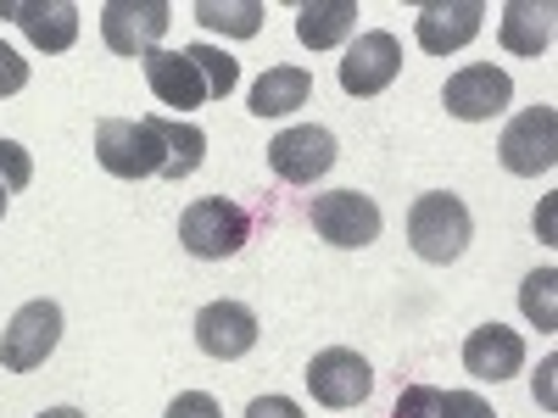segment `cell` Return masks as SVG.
I'll list each match as a JSON object with an SVG mask.
<instances>
[{
    "mask_svg": "<svg viewBox=\"0 0 558 418\" xmlns=\"http://www.w3.org/2000/svg\"><path fill=\"white\" fill-rule=\"evenodd\" d=\"M7 201H12V190H7V184H0V218H7Z\"/></svg>",
    "mask_w": 558,
    "mask_h": 418,
    "instance_id": "obj_31",
    "label": "cell"
},
{
    "mask_svg": "<svg viewBox=\"0 0 558 418\" xmlns=\"http://www.w3.org/2000/svg\"><path fill=\"white\" fill-rule=\"evenodd\" d=\"M28 179H34V162H28V151L17 146V139H0V184H7V190H23Z\"/></svg>",
    "mask_w": 558,
    "mask_h": 418,
    "instance_id": "obj_25",
    "label": "cell"
},
{
    "mask_svg": "<svg viewBox=\"0 0 558 418\" xmlns=\"http://www.w3.org/2000/svg\"><path fill=\"white\" fill-rule=\"evenodd\" d=\"M196 346L218 362H235L257 346V312L246 302H207L196 312Z\"/></svg>",
    "mask_w": 558,
    "mask_h": 418,
    "instance_id": "obj_12",
    "label": "cell"
},
{
    "mask_svg": "<svg viewBox=\"0 0 558 418\" xmlns=\"http://www.w3.org/2000/svg\"><path fill=\"white\" fill-rule=\"evenodd\" d=\"M497 39H502V51H514V57H542L547 45H553V7L542 0H508L502 17H497Z\"/></svg>",
    "mask_w": 558,
    "mask_h": 418,
    "instance_id": "obj_17",
    "label": "cell"
},
{
    "mask_svg": "<svg viewBox=\"0 0 558 418\" xmlns=\"http://www.w3.org/2000/svg\"><path fill=\"white\" fill-rule=\"evenodd\" d=\"M157 123V139H162V179H191L202 162H207V134L184 118H151Z\"/></svg>",
    "mask_w": 558,
    "mask_h": 418,
    "instance_id": "obj_20",
    "label": "cell"
},
{
    "mask_svg": "<svg viewBox=\"0 0 558 418\" xmlns=\"http://www.w3.org/2000/svg\"><path fill=\"white\" fill-rule=\"evenodd\" d=\"M357 0H307V7H296V39L307 51H330L357 28Z\"/></svg>",
    "mask_w": 558,
    "mask_h": 418,
    "instance_id": "obj_18",
    "label": "cell"
},
{
    "mask_svg": "<svg viewBox=\"0 0 558 418\" xmlns=\"http://www.w3.org/2000/svg\"><path fill=\"white\" fill-rule=\"evenodd\" d=\"M246 418H302V407H296L291 396H257V402L246 407Z\"/></svg>",
    "mask_w": 558,
    "mask_h": 418,
    "instance_id": "obj_29",
    "label": "cell"
},
{
    "mask_svg": "<svg viewBox=\"0 0 558 418\" xmlns=\"http://www.w3.org/2000/svg\"><path fill=\"white\" fill-rule=\"evenodd\" d=\"M96 162L112 179H151L162 173V139L151 118H101L96 123Z\"/></svg>",
    "mask_w": 558,
    "mask_h": 418,
    "instance_id": "obj_3",
    "label": "cell"
},
{
    "mask_svg": "<svg viewBox=\"0 0 558 418\" xmlns=\"http://www.w3.org/2000/svg\"><path fill=\"white\" fill-rule=\"evenodd\" d=\"M57 341H62V307L57 302H28V307L12 312L7 335H0V368L28 374V368H39L57 352Z\"/></svg>",
    "mask_w": 558,
    "mask_h": 418,
    "instance_id": "obj_7",
    "label": "cell"
},
{
    "mask_svg": "<svg viewBox=\"0 0 558 418\" xmlns=\"http://www.w3.org/2000/svg\"><path fill=\"white\" fill-rule=\"evenodd\" d=\"M184 57L196 62V73H202V84H207V101H223L229 89L241 84V62L229 57V51H218V45H191Z\"/></svg>",
    "mask_w": 558,
    "mask_h": 418,
    "instance_id": "obj_22",
    "label": "cell"
},
{
    "mask_svg": "<svg viewBox=\"0 0 558 418\" xmlns=\"http://www.w3.org/2000/svg\"><path fill=\"white\" fill-rule=\"evenodd\" d=\"M486 23V7L481 0H430V7H418V45H425L430 57H447V51H463Z\"/></svg>",
    "mask_w": 558,
    "mask_h": 418,
    "instance_id": "obj_13",
    "label": "cell"
},
{
    "mask_svg": "<svg viewBox=\"0 0 558 418\" xmlns=\"http://www.w3.org/2000/svg\"><path fill=\"white\" fill-rule=\"evenodd\" d=\"M196 23L213 28V34H229V39H252L263 34V0H202L196 7Z\"/></svg>",
    "mask_w": 558,
    "mask_h": 418,
    "instance_id": "obj_21",
    "label": "cell"
},
{
    "mask_svg": "<svg viewBox=\"0 0 558 418\" xmlns=\"http://www.w3.org/2000/svg\"><path fill=\"white\" fill-rule=\"evenodd\" d=\"M525 368V341L514 330H502V323H481V330L463 341V374L475 380H514Z\"/></svg>",
    "mask_w": 558,
    "mask_h": 418,
    "instance_id": "obj_15",
    "label": "cell"
},
{
    "mask_svg": "<svg viewBox=\"0 0 558 418\" xmlns=\"http://www.w3.org/2000/svg\"><path fill=\"white\" fill-rule=\"evenodd\" d=\"M497 162L520 179H536L558 162V112L553 107H525L497 139Z\"/></svg>",
    "mask_w": 558,
    "mask_h": 418,
    "instance_id": "obj_6",
    "label": "cell"
},
{
    "mask_svg": "<svg viewBox=\"0 0 558 418\" xmlns=\"http://www.w3.org/2000/svg\"><path fill=\"white\" fill-rule=\"evenodd\" d=\"M520 307H525V318L536 323L542 335L558 330V273L553 268H542V273L525 279V285H520Z\"/></svg>",
    "mask_w": 558,
    "mask_h": 418,
    "instance_id": "obj_23",
    "label": "cell"
},
{
    "mask_svg": "<svg viewBox=\"0 0 558 418\" xmlns=\"http://www.w3.org/2000/svg\"><path fill=\"white\" fill-rule=\"evenodd\" d=\"M307 223L318 229V241H330L341 251H363L380 241V207L375 196H357V190H330V196H313Z\"/></svg>",
    "mask_w": 558,
    "mask_h": 418,
    "instance_id": "obj_4",
    "label": "cell"
},
{
    "mask_svg": "<svg viewBox=\"0 0 558 418\" xmlns=\"http://www.w3.org/2000/svg\"><path fill=\"white\" fill-rule=\"evenodd\" d=\"M39 418H84V413H78V407H45Z\"/></svg>",
    "mask_w": 558,
    "mask_h": 418,
    "instance_id": "obj_30",
    "label": "cell"
},
{
    "mask_svg": "<svg viewBox=\"0 0 558 418\" xmlns=\"http://www.w3.org/2000/svg\"><path fill=\"white\" fill-rule=\"evenodd\" d=\"M23 84H28V62L12 51L7 39H0V101H7V96H17Z\"/></svg>",
    "mask_w": 558,
    "mask_h": 418,
    "instance_id": "obj_27",
    "label": "cell"
},
{
    "mask_svg": "<svg viewBox=\"0 0 558 418\" xmlns=\"http://www.w3.org/2000/svg\"><path fill=\"white\" fill-rule=\"evenodd\" d=\"M168 418H223V413H218V402L207 391H184V396H173Z\"/></svg>",
    "mask_w": 558,
    "mask_h": 418,
    "instance_id": "obj_28",
    "label": "cell"
},
{
    "mask_svg": "<svg viewBox=\"0 0 558 418\" xmlns=\"http://www.w3.org/2000/svg\"><path fill=\"white\" fill-rule=\"evenodd\" d=\"M397 73H402L397 34L368 28V34H357V45H352L347 62H341V89H347L352 101H368V96H380V89H391Z\"/></svg>",
    "mask_w": 558,
    "mask_h": 418,
    "instance_id": "obj_11",
    "label": "cell"
},
{
    "mask_svg": "<svg viewBox=\"0 0 558 418\" xmlns=\"http://www.w3.org/2000/svg\"><path fill=\"white\" fill-rule=\"evenodd\" d=\"M307 391H313L318 407H336V413L363 407L368 391H375V368H368L357 352H347V346H330V352H318L307 362Z\"/></svg>",
    "mask_w": 558,
    "mask_h": 418,
    "instance_id": "obj_9",
    "label": "cell"
},
{
    "mask_svg": "<svg viewBox=\"0 0 558 418\" xmlns=\"http://www.w3.org/2000/svg\"><path fill=\"white\" fill-rule=\"evenodd\" d=\"M140 67H146V84H151V96L162 107L191 112V107L207 101V84H202L196 62L184 57V51H151V57H140Z\"/></svg>",
    "mask_w": 558,
    "mask_h": 418,
    "instance_id": "obj_16",
    "label": "cell"
},
{
    "mask_svg": "<svg viewBox=\"0 0 558 418\" xmlns=\"http://www.w3.org/2000/svg\"><path fill=\"white\" fill-rule=\"evenodd\" d=\"M173 23L168 0H107L101 7V39L112 57H151L162 51V34Z\"/></svg>",
    "mask_w": 558,
    "mask_h": 418,
    "instance_id": "obj_5",
    "label": "cell"
},
{
    "mask_svg": "<svg viewBox=\"0 0 558 418\" xmlns=\"http://www.w3.org/2000/svg\"><path fill=\"white\" fill-rule=\"evenodd\" d=\"M341 146H336V134L330 128H318V123H302V128H286V134H274L268 139V168L274 179H286V184H313L336 168Z\"/></svg>",
    "mask_w": 558,
    "mask_h": 418,
    "instance_id": "obj_8",
    "label": "cell"
},
{
    "mask_svg": "<svg viewBox=\"0 0 558 418\" xmlns=\"http://www.w3.org/2000/svg\"><path fill=\"white\" fill-rule=\"evenodd\" d=\"M307 96H313V73L296 67V62H279L252 84V112L257 118H286V112L307 107Z\"/></svg>",
    "mask_w": 558,
    "mask_h": 418,
    "instance_id": "obj_19",
    "label": "cell"
},
{
    "mask_svg": "<svg viewBox=\"0 0 558 418\" xmlns=\"http://www.w3.org/2000/svg\"><path fill=\"white\" fill-rule=\"evenodd\" d=\"M470 241H475V218H470V207H463L458 196L430 190V196H418L408 207V246L425 262L447 268V262H458L463 251H470Z\"/></svg>",
    "mask_w": 558,
    "mask_h": 418,
    "instance_id": "obj_1",
    "label": "cell"
},
{
    "mask_svg": "<svg viewBox=\"0 0 558 418\" xmlns=\"http://www.w3.org/2000/svg\"><path fill=\"white\" fill-rule=\"evenodd\" d=\"M246 241H252V212L241 201H229V196H202L179 218V246L191 257H202V262L235 257Z\"/></svg>",
    "mask_w": 558,
    "mask_h": 418,
    "instance_id": "obj_2",
    "label": "cell"
},
{
    "mask_svg": "<svg viewBox=\"0 0 558 418\" xmlns=\"http://www.w3.org/2000/svg\"><path fill=\"white\" fill-rule=\"evenodd\" d=\"M0 17L23 23L34 51H51V57L78 39V7L73 0H0Z\"/></svg>",
    "mask_w": 558,
    "mask_h": 418,
    "instance_id": "obj_14",
    "label": "cell"
},
{
    "mask_svg": "<svg viewBox=\"0 0 558 418\" xmlns=\"http://www.w3.org/2000/svg\"><path fill=\"white\" fill-rule=\"evenodd\" d=\"M441 101L458 123H486L497 112H508V101H514V78H508L502 67L492 62H470V67H458L441 89Z\"/></svg>",
    "mask_w": 558,
    "mask_h": 418,
    "instance_id": "obj_10",
    "label": "cell"
},
{
    "mask_svg": "<svg viewBox=\"0 0 558 418\" xmlns=\"http://www.w3.org/2000/svg\"><path fill=\"white\" fill-rule=\"evenodd\" d=\"M441 418H497V413L475 391H441Z\"/></svg>",
    "mask_w": 558,
    "mask_h": 418,
    "instance_id": "obj_26",
    "label": "cell"
},
{
    "mask_svg": "<svg viewBox=\"0 0 558 418\" xmlns=\"http://www.w3.org/2000/svg\"><path fill=\"white\" fill-rule=\"evenodd\" d=\"M391 418H441V391L436 385H408L391 407Z\"/></svg>",
    "mask_w": 558,
    "mask_h": 418,
    "instance_id": "obj_24",
    "label": "cell"
}]
</instances>
